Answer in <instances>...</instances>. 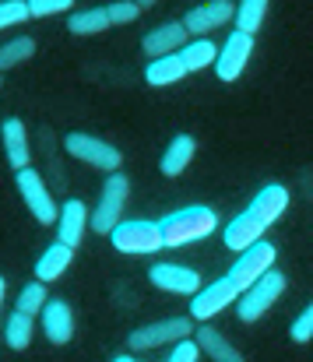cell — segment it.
Masks as SVG:
<instances>
[{
    "label": "cell",
    "mask_w": 313,
    "mask_h": 362,
    "mask_svg": "<svg viewBox=\"0 0 313 362\" xmlns=\"http://www.w3.org/2000/svg\"><path fill=\"white\" fill-rule=\"evenodd\" d=\"M285 208H289V190H285L282 183L264 187V190L246 204V211H239V215L225 226V233H222L225 246H232V250L243 253L246 246L261 243V236L285 215Z\"/></svg>",
    "instance_id": "obj_1"
},
{
    "label": "cell",
    "mask_w": 313,
    "mask_h": 362,
    "mask_svg": "<svg viewBox=\"0 0 313 362\" xmlns=\"http://www.w3.org/2000/svg\"><path fill=\"white\" fill-rule=\"evenodd\" d=\"M215 229H218V218H215V211L205 208V204H194V208L173 211V215H166V218L159 222L162 246H183V243L208 240Z\"/></svg>",
    "instance_id": "obj_2"
},
{
    "label": "cell",
    "mask_w": 313,
    "mask_h": 362,
    "mask_svg": "<svg viewBox=\"0 0 313 362\" xmlns=\"http://www.w3.org/2000/svg\"><path fill=\"white\" fill-rule=\"evenodd\" d=\"M285 288H289V278H285L278 267L264 271L246 292L236 296V317H239L243 324H257V320H261V317L282 299Z\"/></svg>",
    "instance_id": "obj_3"
},
{
    "label": "cell",
    "mask_w": 313,
    "mask_h": 362,
    "mask_svg": "<svg viewBox=\"0 0 313 362\" xmlns=\"http://www.w3.org/2000/svg\"><path fill=\"white\" fill-rule=\"evenodd\" d=\"M127 197H130V180L123 173H113L106 176V187H103V197H99V208L89 215V229L99 233V236H109L120 218H123V208H127Z\"/></svg>",
    "instance_id": "obj_4"
},
{
    "label": "cell",
    "mask_w": 313,
    "mask_h": 362,
    "mask_svg": "<svg viewBox=\"0 0 313 362\" xmlns=\"http://www.w3.org/2000/svg\"><path fill=\"white\" fill-rule=\"evenodd\" d=\"M64 148H67L71 158H78V162H85V165H92V169H103L109 176L120 173V165H123V151L113 148V144H106V141H99L96 134L71 130V134L64 137Z\"/></svg>",
    "instance_id": "obj_5"
},
{
    "label": "cell",
    "mask_w": 313,
    "mask_h": 362,
    "mask_svg": "<svg viewBox=\"0 0 313 362\" xmlns=\"http://www.w3.org/2000/svg\"><path fill=\"white\" fill-rule=\"evenodd\" d=\"M190 334H194V320L190 317H169V320H155V324H144V327L130 331L127 345L134 352H148V349H159V345L187 341Z\"/></svg>",
    "instance_id": "obj_6"
},
{
    "label": "cell",
    "mask_w": 313,
    "mask_h": 362,
    "mask_svg": "<svg viewBox=\"0 0 313 362\" xmlns=\"http://www.w3.org/2000/svg\"><path fill=\"white\" fill-rule=\"evenodd\" d=\"M275 257H278V246L275 243H254V246H246L243 253H239V260L232 264V271L225 274L232 285H236V292H246L264 271H271L275 267Z\"/></svg>",
    "instance_id": "obj_7"
},
{
    "label": "cell",
    "mask_w": 313,
    "mask_h": 362,
    "mask_svg": "<svg viewBox=\"0 0 313 362\" xmlns=\"http://www.w3.org/2000/svg\"><path fill=\"white\" fill-rule=\"evenodd\" d=\"M18 194H21L25 208L32 211V218H35L39 226H57V211H60V208L53 204V194L46 190L42 176H39L32 165L18 173Z\"/></svg>",
    "instance_id": "obj_8"
},
{
    "label": "cell",
    "mask_w": 313,
    "mask_h": 362,
    "mask_svg": "<svg viewBox=\"0 0 313 362\" xmlns=\"http://www.w3.org/2000/svg\"><path fill=\"white\" fill-rule=\"evenodd\" d=\"M109 240L120 253H155V250H162L159 222H120L109 233Z\"/></svg>",
    "instance_id": "obj_9"
},
{
    "label": "cell",
    "mask_w": 313,
    "mask_h": 362,
    "mask_svg": "<svg viewBox=\"0 0 313 362\" xmlns=\"http://www.w3.org/2000/svg\"><path fill=\"white\" fill-rule=\"evenodd\" d=\"M250 53H254V39L250 35H239V32H232L229 39H225V46L218 49V57H215V74H218V81H225V85H232L243 71H246V60H250Z\"/></svg>",
    "instance_id": "obj_10"
},
{
    "label": "cell",
    "mask_w": 313,
    "mask_h": 362,
    "mask_svg": "<svg viewBox=\"0 0 313 362\" xmlns=\"http://www.w3.org/2000/svg\"><path fill=\"white\" fill-rule=\"evenodd\" d=\"M148 281L169 296H198L201 292V274L194 267H180V264H155L148 271Z\"/></svg>",
    "instance_id": "obj_11"
},
{
    "label": "cell",
    "mask_w": 313,
    "mask_h": 362,
    "mask_svg": "<svg viewBox=\"0 0 313 362\" xmlns=\"http://www.w3.org/2000/svg\"><path fill=\"white\" fill-rule=\"evenodd\" d=\"M236 296L239 292H236V285L229 278H218L211 285H201V292L190 296V320H211V317H218L225 306L236 303Z\"/></svg>",
    "instance_id": "obj_12"
},
{
    "label": "cell",
    "mask_w": 313,
    "mask_h": 362,
    "mask_svg": "<svg viewBox=\"0 0 313 362\" xmlns=\"http://www.w3.org/2000/svg\"><path fill=\"white\" fill-rule=\"evenodd\" d=\"M39 320H42V334H46L50 345H57V349L71 345V338H74V310H71V303L46 299Z\"/></svg>",
    "instance_id": "obj_13"
},
{
    "label": "cell",
    "mask_w": 313,
    "mask_h": 362,
    "mask_svg": "<svg viewBox=\"0 0 313 362\" xmlns=\"http://www.w3.org/2000/svg\"><path fill=\"white\" fill-rule=\"evenodd\" d=\"M232 11H236V4H232V0H208V4L190 7V14H187L180 25H183V32H187V35H208L211 28H218V25L232 21Z\"/></svg>",
    "instance_id": "obj_14"
},
{
    "label": "cell",
    "mask_w": 313,
    "mask_h": 362,
    "mask_svg": "<svg viewBox=\"0 0 313 362\" xmlns=\"http://www.w3.org/2000/svg\"><path fill=\"white\" fill-rule=\"evenodd\" d=\"M85 229H89V208L81 201H67L57 211V243L74 253L81 246V240H85Z\"/></svg>",
    "instance_id": "obj_15"
},
{
    "label": "cell",
    "mask_w": 313,
    "mask_h": 362,
    "mask_svg": "<svg viewBox=\"0 0 313 362\" xmlns=\"http://www.w3.org/2000/svg\"><path fill=\"white\" fill-rule=\"evenodd\" d=\"M183 46H187V32H183L180 21H166V25L152 28V32L141 39V49H144L152 60H159V57H173V53H180Z\"/></svg>",
    "instance_id": "obj_16"
},
{
    "label": "cell",
    "mask_w": 313,
    "mask_h": 362,
    "mask_svg": "<svg viewBox=\"0 0 313 362\" xmlns=\"http://www.w3.org/2000/svg\"><path fill=\"white\" fill-rule=\"evenodd\" d=\"M194 155H198V141H194L190 134H176V137L169 141V148L162 151V162H159L162 176H166V180H176V176H183Z\"/></svg>",
    "instance_id": "obj_17"
},
{
    "label": "cell",
    "mask_w": 313,
    "mask_h": 362,
    "mask_svg": "<svg viewBox=\"0 0 313 362\" xmlns=\"http://www.w3.org/2000/svg\"><path fill=\"white\" fill-rule=\"evenodd\" d=\"M0 137H4V151H7V162L14 173L28 169L32 162V151H28V137H25V123L18 117H7L4 127H0Z\"/></svg>",
    "instance_id": "obj_18"
},
{
    "label": "cell",
    "mask_w": 313,
    "mask_h": 362,
    "mask_svg": "<svg viewBox=\"0 0 313 362\" xmlns=\"http://www.w3.org/2000/svg\"><path fill=\"white\" fill-rule=\"evenodd\" d=\"M194 345H198V352L201 356H208L211 362H246L243 359V352L225 338V334H218L215 327H194Z\"/></svg>",
    "instance_id": "obj_19"
},
{
    "label": "cell",
    "mask_w": 313,
    "mask_h": 362,
    "mask_svg": "<svg viewBox=\"0 0 313 362\" xmlns=\"http://www.w3.org/2000/svg\"><path fill=\"white\" fill-rule=\"evenodd\" d=\"M71 260H74V253H71L67 246L50 243V246H46V253L35 260V281H39V285H46V281L64 278V271L71 267Z\"/></svg>",
    "instance_id": "obj_20"
},
{
    "label": "cell",
    "mask_w": 313,
    "mask_h": 362,
    "mask_svg": "<svg viewBox=\"0 0 313 362\" xmlns=\"http://www.w3.org/2000/svg\"><path fill=\"white\" fill-rule=\"evenodd\" d=\"M264 18H268V0H243V4H236V11H232L236 32H239V35H250V39L261 32Z\"/></svg>",
    "instance_id": "obj_21"
},
{
    "label": "cell",
    "mask_w": 313,
    "mask_h": 362,
    "mask_svg": "<svg viewBox=\"0 0 313 362\" xmlns=\"http://www.w3.org/2000/svg\"><path fill=\"white\" fill-rule=\"evenodd\" d=\"M183 78H187V71H183V64H180L176 53L152 60L148 71H144V81H148L152 88H166V85H176V81H183Z\"/></svg>",
    "instance_id": "obj_22"
},
{
    "label": "cell",
    "mask_w": 313,
    "mask_h": 362,
    "mask_svg": "<svg viewBox=\"0 0 313 362\" xmlns=\"http://www.w3.org/2000/svg\"><path fill=\"white\" fill-rule=\"evenodd\" d=\"M176 57H180V64H183L187 74H194V71H208L211 64H215V57H218V46L208 42V39H194V42H187Z\"/></svg>",
    "instance_id": "obj_23"
},
{
    "label": "cell",
    "mask_w": 313,
    "mask_h": 362,
    "mask_svg": "<svg viewBox=\"0 0 313 362\" xmlns=\"http://www.w3.org/2000/svg\"><path fill=\"white\" fill-rule=\"evenodd\" d=\"M109 28V18H106V7H89V11H78L71 14L67 21V32L71 35H99Z\"/></svg>",
    "instance_id": "obj_24"
},
{
    "label": "cell",
    "mask_w": 313,
    "mask_h": 362,
    "mask_svg": "<svg viewBox=\"0 0 313 362\" xmlns=\"http://www.w3.org/2000/svg\"><path fill=\"white\" fill-rule=\"evenodd\" d=\"M32 331H35V320L21 317V313H11L7 327H4V338H7V349L11 352H25L32 345Z\"/></svg>",
    "instance_id": "obj_25"
},
{
    "label": "cell",
    "mask_w": 313,
    "mask_h": 362,
    "mask_svg": "<svg viewBox=\"0 0 313 362\" xmlns=\"http://www.w3.org/2000/svg\"><path fill=\"white\" fill-rule=\"evenodd\" d=\"M32 57H35V39L32 35L11 39V42L0 46V71H11V67H18V64H25Z\"/></svg>",
    "instance_id": "obj_26"
},
{
    "label": "cell",
    "mask_w": 313,
    "mask_h": 362,
    "mask_svg": "<svg viewBox=\"0 0 313 362\" xmlns=\"http://www.w3.org/2000/svg\"><path fill=\"white\" fill-rule=\"evenodd\" d=\"M46 285H39V281H28L21 292H18V306H14V313H21V317H28V320H35L39 313H42V306H46Z\"/></svg>",
    "instance_id": "obj_27"
},
{
    "label": "cell",
    "mask_w": 313,
    "mask_h": 362,
    "mask_svg": "<svg viewBox=\"0 0 313 362\" xmlns=\"http://www.w3.org/2000/svg\"><path fill=\"white\" fill-rule=\"evenodd\" d=\"M148 4H134V0H113L109 7H106V18H109V25H130V21H137V14L144 11Z\"/></svg>",
    "instance_id": "obj_28"
},
{
    "label": "cell",
    "mask_w": 313,
    "mask_h": 362,
    "mask_svg": "<svg viewBox=\"0 0 313 362\" xmlns=\"http://www.w3.org/2000/svg\"><path fill=\"white\" fill-rule=\"evenodd\" d=\"M18 21H28V4L25 0H0V32L18 25Z\"/></svg>",
    "instance_id": "obj_29"
},
{
    "label": "cell",
    "mask_w": 313,
    "mask_h": 362,
    "mask_svg": "<svg viewBox=\"0 0 313 362\" xmlns=\"http://www.w3.org/2000/svg\"><path fill=\"white\" fill-rule=\"evenodd\" d=\"M25 4H28V18H50L71 11V0H25Z\"/></svg>",
    "instance_id": "obj_30"
},
{
    "label": "cell",
    "mask_w": 313,
    "mask_h": 362,
    "mask_svg": "<svg viewBox=\"0 0 313 362\" xmlns=\"http://www.w3.org/2000/svg\"><path fill=\"white\" fill-rule=\"evenodd\" d=\"M289 338H292L296 345H307V341L313 338V310H310V306H307V310H303V313L292 320V327H289Z\"/></svg>",
    "instance_id": "obj_31"
},
{
    "label": "cell",
    "mask_w": 313,
    "mask_h": 362,
    "mask_svg": "<svg viewBox=\"0 0 313 362\" xmlns=\"http://www.w3.org/2000/svg\"><path fill=\"white\" fill-rule=\"evenodd\" d=\"M198 359H201V352H198L194 338H187V341H176V349L169 352L166 362H198Z\"/></svg>",
    "instance_id": "obj_32"
},
{
    "label": "cell",
    "mask_w": 313,
    "mask_h": 362,
    "mask_svg": "<svg viewBox=\"0 0 313 362\" xmlns=\"http://www.w3.org/2000/svg\"><path fill=\"white\" fill-rule=\"evenodd\" d=\"M4 296H7V281H4V274H0V306H4Z\"/></svg>",
    "instance_id": "obj_33"
},
{
    "label": "cell",
    "mask_w": 313,
    "mask_h": 362,
    "mask_svg": "<svg viewBox=\"0 0 313 362\" xmlns=\"http://www.w3.org/2000/svg\"><path fill=\"white\" fill-rule=\"evenodd\" d=\"M109 362H137V359H130V356H113Z\"/></svg>",
    "instance_id": "obj_34"
},
{
    "label": "cell",
    "mask_w": 313,
    "mask_h": 362,
    "mask_svg": "<svg viewBox=\"0 0 313 362\" xmlns=\"http://www.w3.org/2000/svg\"><path fill=\"white\" fill-rule=\"evenodd\" d=\"M0 81H4V78H0Z\"/></svg>",
    "instance_id": "obj_35"
}]
</instances>
